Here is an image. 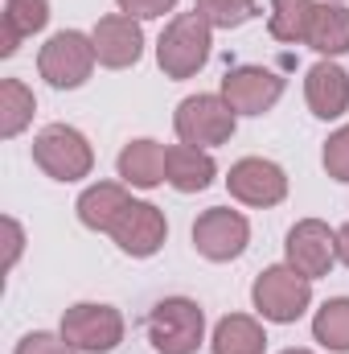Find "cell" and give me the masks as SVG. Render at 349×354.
<instances>
[{
  "mask_svg": "<svg viewBox=\"0 0 349 354\" xmlns=\"http://www.w3.org/2000/svg\"><path fill=\"white\" fill-rule=\"evenodd\" d=\"M4 239H8V256H4V268H12L21 260V248H25V231L17 218H4Z\"/></svg>",
  "mask_w": 349,
  "mask_h": 354,
  "instance_id": "cell-28",
  "label": "cell"
},
{
  "mask_svg": "<svg viewBox=\"0 0 349 354\" xmlns=\"http://www.w3.org/2000/svg\"><path fill=\"white\" fill-rule=\"evenodd\" d=\"M226 189H230L235 202L267 210V206H279L288 198V174L275 161H267V157H243V161L230 165Z\"/></svg>",
  "mask_w": 349,
  "mask_h": 354,
  "instance_id": "cell-10",
  "label": "cell"
},
{
  "mask_svg": "<svg viewBox=\"0 0 349 354\" xmlns=\"http://www.w3.org/2000/svg\"><path fill=\"white\" fill-rule=\"evenodd\" d=\"M210 351L214 354H263L267 351V330H263L251 313H226L214 326Z\"/></svg>",
  "mask_w": 349,
  "mask_h": 354,
  "instance_id": "cell-20",
  "label": "cell"
},
{
  "mask_svg": "<svg viewBox=\"0 0 349 354\" xmlns=\"http://www.w3.org/2000/svg\"><path fill=\"white\" fill-rule=\"evenodd\" d=\"M279 354H312V351H300V346H292V351H279Z\"/></svg>",
  "mask_w": 349,
  "mask_h": 354,
  "instance_id": "cell-30",
  "label": "cell"
},
{
  "mask_svg": "<svg viewBox=\"0 0 349 354\" xmlns=\"http://www.w3.org/2000/svg\"><path fill=\"white\" fill-rule=\"evenodd\" d=\"M304 46H312V50L325 54V58H341V54H349V8L346 4H337V0L317 4L312 25H308V41H304Z\"/></svg>",
  "mask_w": 349,
  "mask_h": 354,
  "instance_id": "cell-18",
  "label": "cell"
},
{
  "mask_svg": "<svg viewBox=\"0 0 349 354\" xmlns=\"http://www.w3.org/2000/svg\"><path fill=\"white\" fill-rule=\"evenodd\" d=\"M144 330L157 354H197L206 342V313L189 297H165L152 305Z\"/></svg>",
  "mask_w": 349,
  "mask_h": 354,
  "instance_id": "cell-3",
  "label": "cell"
},
{
  "mask_svg": "<svg viewBox=\"0 0 349 354\" xmlns=\"http://www.w3.org/2000/svg\"><path fill=\"white\" fill-rule=\"evenodd\" d=\"M251 305L263 322H275V326H292L308 313L312 305V280L300 276L296 268L288 264H271L263 268L251 284Z\"/></svg>",
  "mask_w": 349,
  "mask_h": 354,
  "instance_id": "cell-2",
  "label": "cell"
},
{
  "mask_svg": "<svg viewBox=\"0 0 349 354\" xmlns=\"http://www.w3.org/2000/svg\"><path fill=\"white\" fill-rule=\"evenodd\" d=\"M337 260L349 268V223L346 227H337Z\"/></svg>",
  "mask_w": 349,
  "mask_h": 354,
  "instance_id": "cell-29",
  "label": "cell"
},
{
  "mask_svg": "<svg viewBox=\"0 0 349 354\" xmlns=\"http://www.w3.org/2000/svg\"><path fill=\"white\" fill-rule=\"evenodd\" d=\"M165 157L169 149L140 136V140H128L115 157V169H119V181L132 185V189H157L165 185Z\"/></svg>",
  "mask_w": 349,
  "mask_h": 354,
  "instance_id": "cell-16",
  "label": "cell"
},
{
  "mask_svg": "<svg viewBox=\"0 0 349 354\" xmlns=\"http://www.w3.org/2000/svg\"><path fill=\"white\" fill-rule=\"evenodd\" d=\"M50 21V0H4V33H0V54H17L25 37L41 33Z\"/></svg>",
  "mask_w": 349,
  "mask_h": 354,
  "instance_id": "cell-19",
  "label": "cell"
},
{
  "mask_svg": "<svg viewBox=\"0 0 349 354\" xmlns=\"http://www.w3.org/2000/svg\"><path fill=\"white\" fill-rule=\"evenodd\" d=\"M283 264L308 280L329 276L337 264V231L321 218H300L283 239Z\"/></svg>",
  "mask_w": 349,
  "mask_h": 354,
  "instance_id": "cell-9",
  "label": "cell"
},
{
  "mask_svg": "<svg viewBox=\"0 0 349 354\" xmlns=\"http://www.w3.org/2000/svg\"><path fill=\"white\" fill-rule=\"evenodd\" d=\"M193 12H201L214 29H239L259 12V0H193Z\"/></svg>",
  "mask_w": 349,
  "mask_h": 354,
  "instance_id": "cell-24",
  "label": "cell"
},
{
  "mask_svg": "<svg viewBox=\"0 0 349 354\" xmlns=\"http://www.w3.org/2000/svg\"><path fill=\"white\" fill-rule=\"evenodd\" d=\"M312 338L333 354H349V297H333L312 317Z\"/></svg>",
  "mask_w": 349,
  "mask_h": 354,
  "instance_id": "cell-23",
  "label": "cell"
},
{
  "mask_svg": "<svg viewBox=\"0 0 349 354\" xmlns=\"http://www.w3.org/2000/svg\"><path fill=\"white\" fill-rule=\"evenodd\" d=\"M218 177V165L210 157V149H193V145H169L165 157V181L177 194H201L210 189Z\"/></svg>",
  "mask_w": 349,
  "mask_h": 354,
  "instance_id": "cell-17",
  "label": "cell"
},
{
  "mask_svg": "<svg viewBox=\"0 0 349 354\" xmlns=\"http://www.w3.org/2000/svg\"><path fill=\"white\" fill-rule=\"evenodd\" d=\"M214 50V25L201 12H177L165 25L161 41H157V66L165 71V79H193Z\"/></svg>",
  "mask_w": 349,
  "mask_h": 354,
  "instance_id": "cell-1",
  "label": "cell"
},
{
  "mask_svg": "<svg viewBox=\"0 0 349 354\" xmlns=\"http://www.w3.org/2000/svg\"><path fill=\"white\" fill-rule=\"evenodd\" d=\"M123 313L103 301H79L62 313V338L83 354H107L123 342Z\"/></svg>",
  "mask_w": 349,
  "mask_h": 354,
  "instance_id": "cell-7",
  "label": "cell"
},
{
  "mask_svg": "<svg viewBox=\"0 0 349 354\" xmlns=\"http://www.w3.org/2000/svg\"><path fill=\"white\" fill-rule=\"evenodd\" d=\"M337 4H346V0H337Z\"/></svg>",
  "mask_w": 349,
  "mask_h": 354,
  "instance_id": "cell-31",
  "label": "cell"
},
{
  "mask_svg": "<svg viewBox=\"0 0 349 354\" xmlns=\"http://www.w3.org/2000/svg\"><path fill=\"white\" fill-rule=\"evenodd\" d=\"M12 354H74V346L62 338V334H50V330H33L17 342Z\"/></svg>",
  "mask_w": 349,
  "mask_h": 354,
  "instance_id": "cell-26",
  "label": "cell"
},
{
  "mask_svg": "<svg viewBox=\"0 0 349 354\" xmlns=\"http://www.w3.org/2000/svg\"><path fill=\"white\" fill-rule=\"evenodd\" d=\"M235 128H239V111L222 95H189L173 111L177 140L193 149H218L235 136Z\"/></svg>",
  "mask_w": 349,
  "mask_h": 354,
  "instance_id": "cell-4",
  "label": "cell"
},
{
  "mask_svg": "<svg viewBox=\"0 0 349 354\" xmlns=\"http://www.w3.org/2000/svg\"><path fill=\"white\" fill-rule=\"evenodd\" d=\"M128 206H132V194H128L123 181H94V185H87L79 194V202H74L79 223L87 231H103V235L115 231V223H119V214Z\"/></svg>",
  "mask_w": 349,
  "mask_h": 354,
  "instance_id": "cell-15",
  "label": "cell"
},
{
  "mask_svg": "<svg viewBox=\"0 0 349 354\" xmlns=\"http://www.w3.org/2000/svg\"><path fill=\"white\" fill-rule=\"evenodd\" d=\"M251 243V223L243 210H230V206H210L197 214L193 223V248L197 256H206L210 264H230L247 252Z\"/></svg>",
  "mask_w": 349,
  "mask_h": 354,
  "instance_id": "cell-8",
  "label": "cell"
},
{
  "mask_svg": "<svg viewBox=\"0 0 349 354\" xmlns=\"http://www.w3.org/2000/svg\"><path fill=\"white\" fill-rule=\"evenodd\" d=\"M304 99L317 120H341L349 111V75L337 62H317L304 75Z\"/></svg>",
  "mask_w": 349,
  "mask_h": 354,
  "instance_id": "cell-14",
  "label": "cell"
},
{
  "mask_svg": "<svg viewBox=\"0 0 349 354\" xmlns=\"http://www.w3.org/2000/svg\"><path fill=\"white\" fill-rule=\"evenodd\" d=\"M94 62H99V58H94L90 33H83V29H62V33H54V37L41 46V54H37V75H41L54 91H74L90 79Z\"/></svg>",
  "mask_w": 349,
  "mask_h": 354,
  "instance_id": "cell-6",
  "label": "cell"
},
{
  "mask_svg": "<svg viewBox=\"0 0 349 354\" xmlns=\"http://www.w3.org/2000/svg\"><path fill=\"white\" fill-rule=\"evenodd\" d=\"M218 95H222L239 115H263V111H271V107L279 103L283 79H279L275 71H267V66H235V71H226Z\"/></svg>",
  "mask_w": 349,
  "mask_h": 354,
  "instance_id": "cell-13",
  "label": "cell"
},
{
  "mask_svg": "<svg viewBox=\"0 0 349 354\" xmlns=\"http://www.w3.org/2000/svg\"><path fill=\"white\" fill-rule=\"evenodd\" d=\"M90 41H94L99 66H107V71H128V66H136L140 54H144V29H140V21L128 17V12L103 17V21L90 29Z\"/></svg>",
  "mask_w": 349,
  "mask_h": 354,
  "instance_id": "cell-12",
  "label": "cell"
},
{
  "mask_svg": "<svg viewBox=\"0 0 349 354\" xmlns=\"http://www.w3.org/2000/svg\"><path fill=\"white\" fill-rule=\"evenodd\" d=\"M115 4H119V12H128L136 21H152V17H165L177 8V0H115Z\"/></svg>",
  "mask_w": 349,
  "mask_h": 354,
  "instance_id": "cell-27",
  "label": "cell"
},
{
  "mask_svg": "<svg viewBox=\"0 0 349 354\" xmlns=\"http://www.w3.org/2000/svg\"><path fill=\"white\" fill-rule=\"evenodd\" d=\"M33 165L54 181H83L94 169V149L79 128L50 124L33 136Z\"/></svg>",
  "mask_w": 349,
  "mask_h": 354,
  "instance_id": "cell-5",
  "label": "cell"
},
{
  "mask_svg": "<svg viewBox=\"0 0 349 354\" xmlns=\"http://www.w3.org/2000/svg\"><path fill=\"white\" fill-rule=\"evenodd\" d=\"M33 111H37V99L21 79H4L0 83V136L4 140L21 136L33 124Z\"/></svg>",
  "mask_w": 349,
  "mask_h": 354,
  "instance_id": "cell-22",
  "label": "cell"
},
{
  "mask_svg": "<svg viewBox=\"0 0 349 354\" xmlns=\"http://www.w3.org/2000/svg\"><path fill=\"white\" fill-rule=\"evenodd\" d=\"M312 12H317V0H271L267 29H271V37H275V41L300 46V41H308Z\"/></svg>",
  "mask_w": 349,
  "mask_h": 354,
  "instance_id": "cell-21",
  "label": "cell"
},
{
  "mask_svg": "<svg viewBox=\"0 0 349 354\" xmlns=\"http://www.w3.org/2000/svg\"><path fill=\"white\" fill-rule=\"evenodd\" d=\"M111 239H115V248H119L123 256H132V260H148V256H157V252L165 248V239H169L165 210L152 206V202H136V198H132V206L119 214Z\"/></svg>",
  "mask_w": 349,
  "mask_h": 354,
  "instance_id": "cell-11",
  "label": "cell"
},
{
  "mask_svg": "<svg viewBox=\"0 0 349 354\" xmlns=\"http://www.w3.org/2000/svg\"><path fill=\"white\" fill-rule=\"evenodd\" d=\"M321 165L333 181H346L349 185V124H341L329 140H325V153H321Z\"/></svg>",
  "mask_w": 349,
  "mask_h": 354,
  "instance_id": "cell-25",
  "label": "cell"
}]
</instances>
